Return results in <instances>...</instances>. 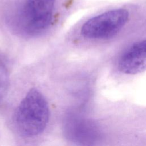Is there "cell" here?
<instances>
[{"mask_svg":"<svg viewBox=\"0 0 146 146\" xmlns=\"http://www.w3.org/2000/svg\"><path fill=\"white\" fill-rule=\"evenodd\" d=\"M49 116V108L46 98L39 90L32 88L17 107L14 115V124L20 135L32 137L44 131Z\"/></svg>","mask_w":146,"mask_h":146,"instance_id":"obj_1","label":"cell"},{"mask_svg":"<svg viewBox=\"0 0 146 146\" xmlns=\"http://www.w3.org/2000/svg\"><path fill=\"white\" fill-rule=\"evenodd\" d=\"M55 0H23L13 18L15 29L22 35L35 37L49 27Z\"/></svg>","mask_w":146,"mask_h":146,"instance_id":"obj_2","label":"cell"},{"mask_svg":"<svg viewBox=\"0 0 146 146\" xmlns=\"http://www.w3.org/2000/svg\"><path fill=\"white\" fill-rule=\"evenodd\" d=\"M129 19V12L124 9L107 11L87 20L82 26L83 37L93 40H106L116 36Z\"/></svg>","mask_w":146,"mask_h":146,"instance_id":"obj_3","label":"cell"},{"mask_svg":"<svg viewBox=\"0 0 146 146\" xmlns=\"http://www.w3.org/2000/svg\"><path fill=\"white\" fill-rule=\"evenodd\" d=\"M120 72L135 75L146 71V39L136 42L120 56L117 63Z\"/></svg>","mask_w":146,"mask_h":146,"instance_id":"obj_4","label":"cell"},{"mask_svg":"<svg viewBox=\"0 0 146 146\" xmlns=\"http://www.w3.org/2000/svg\"><path fill=\"white\" fill-rule=\"evenodd\" d=\"M8 77L6 69L0 66V100L3 96L7 87Z\"/></svg>","mask_w":146,"mask_h":146,"instance_id":"obj_5","label":"cell"}]
</instances>
